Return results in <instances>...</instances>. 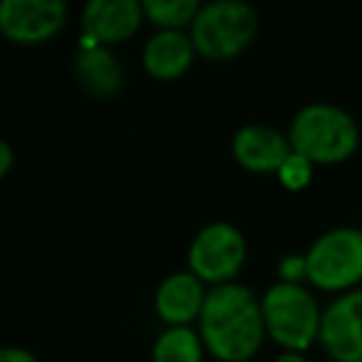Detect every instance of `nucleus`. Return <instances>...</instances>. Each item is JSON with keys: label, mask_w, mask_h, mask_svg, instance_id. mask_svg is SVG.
Segmentation results:
<instances>
[{"label": "nucleus", "mask_w": 362, "mask_h": 362, "mask_svg": "<svg viewBox=\"0 0 362 362\" xmlns=\"http://www.w3.org/2000/svg\"><path fill=\"white\" fill-rule=\"evenodd\" d=\"M75 72L80 85L97 100L117 95L124 85V70L110 47L82 45L75 55Z\"/></svg>", "instance_id": "ddd939ff"}, {"label": "nucleus", "mask_w": 362, "mask_h": 362, "mask_svg": "<svg viewBox=\"0 0 362 362\" xmlns=\"http://www.w3.org/2000/svg\"><path fill=\"white\" fill-rule=\"evenodd\" d=\"M246 238L233 223H206L189 243V271L202 283H233L246 263Z\"/></svg>", "instance_id": "423d86ee"}, {"label": "nucleus", "mask_w": 362, "mask_h": 362, "mask_svg": "<svg viewBox=\"0 0 362 362\" xmlns=\"http://www.w3.org/2000/svg\"><path fill=\"white\" fill-rule=\"evenodd\" d=\"M0 362H37V357L25 347H0Z\"/></svg>", "instance_id": "a211bd4d"}, {"label": "nucleus", "mask_w": 362, "mask_h": 362, "mask_svg": "<svg viewBox=\"0 0 362 362\" xmlns=\"http://www.w3.org/2000/svg\"><path fill=\"white\" fill-rule=\"evenodd\" d=\"M273 362H308V360L300 355V352H288V350H286L283 355H278Z\"/></svg>", "instance_id": "aec40b11"}, {"label": "nucleus", "mask_w": 362, "mask_h": 362, "mask_svg": "<svg viewBox=\"0 0 362 362\" xmlns=\"http://www.w3.org/2000/svg\"><path fill=\"white\" fill-rule=\"evenodd\" d=\"M278 276L283 283H300L303 278H308L305 271V256H298V253H288L278 263Z\"/></svg>", "instance_id": "f3484780"}, {"label": "nucleus", "mask_w": 362, "mask_h": 362, "mask_svg": "<svg viewBox=\"0 0 362 362\" xmlns=\"http://www.w3.org/2000/svg\"><path fill=\"white\" fill-rule=\"evenodd\" d=\"M291 149L313 164H337L352 156L360 144L355 117L332 102H310L300 107L288 132Z\"/></svg>", "instance_id": "f03ea898"}, {"label": "nucleus", "mask_w": 362, "mask_h": 362, "mask_svg": "<svg viewBox=\"0 0 362 362\" xmlns=\"http://www.w3.org/2000/svg\"><path fill=\"white\" fill-rule=\"evenodd\" d=\"M13 161H16V151L8 144L6 139H0V179H6L8 171L13 169Z\"/></svg>", "instance_id": "6ab92c4d"}, {"label": "nucleus", "mask_w": 362, "mask_h": 362, "mask_svg": "<svg viewBox=\"0 0 362 362\" xmlns=\"http://www.w3.org/2000/svg\"><path fill=\"white\" fill-rule=\"evenodd\" d=\"M144 21L136 0H90L82 11V45H115L139 30Z\"/></svg>", "instance_id": "1a4fd4ad"}, {"label": "nucleus", "mask_w": 362, "mask_h": 362, "mask_svg": "<svg viewBox=\"0 0 362 362\" xmlns=\"http://www.w3.org/2000/svg\"><path fill=\"white\" fill-rule=\"evenodd\" d=\"M67 6L62 0H3L0 33L18 45L47 42L62 30Z\"/></svg>", "instance_id": "0eeeda50"}, {"label": "nucleus", "mask_w": 362, "mask_h": 362, "mask_svg": "<svg viewBox=\"0 0 362 362\" xmlns=\"http://www.w3.org/2000/svg\"><path fill=\"white\" fill-rule=\"evenodd\" d=\"M194 55V42L184 30H159L146 40L141 62L156 80H176L192 67Z\"/></svg>", "instance_id": "f8f14e48"}, {"label": "nucleus", "mask_w": 362, "mask_h": 362, "mask_svg": "<svg viewBox=\"0 0 362 362\" xmlns=\"http://www.w3.org/2000/svg\"><path fill=\"white\" fill-rule=\"evenodd\" d=\"M233 159L248 171L256 174H268V171H278L281 164L291 154V141L286 134L268 124H243L241 129L233 134L231 141Z\"/></svg>", "instance_id": "9d476101"}, {"label": "nucleus", "mask_w": 362, "mask_h": 362, "mask_svg": "<svg viewBox=\"0 0 362 362\" xmlns=\"http://www.w3.org/2000/svg\"><path fill=\"white\" fill-rule=\"evenodd\" d=\"M199 335L204 347L221 362H248L266 337L261 298L241 283L216 286L204 300Z\"/></svg>", "instance_id": "f257e3e1"}, {"label": "nucleus", "mask_w": 362, "mask_h": 362, "mask_svg": "<svg viewBox=\"0 0 362 362\" xmlns=\"http://www.w3.org/2000/svg\"><path fill=\"white\" fill-rule=\"evenodd\" d=\"M317 337L335 362H362V288L345 291L322 310Z\"/></svg>", "instance_id": "6e6552de"}, {"label": "nucleus", "mask_w": 362, "mask_h": 362, "mask_svg": "<svg viewBox=\"0 0 362 362\" xmlns=\"http://www.w3.org/2000/svg\"><path fill=\"white\" fill-rule=\"evenodd\" d=\"M154 362H204L202 335L192 327H166L151 350Z\"/></svg>", "instance_id": "4468645a"}, {"label": "nucleus", "mask_w": 362, "mask_h": 362, "mask_svg": "<svg viewBox=\"0 0 362 362\" xmlns=\"http://www.w3.org/2000/svg\"><path fill=\"white\" fill-rule=\"evenodd\" d=\"M266 332L288 352H303L320 332L322 310L300 283H273L261 298Z\"/></svg>", "instance_id": "20e7f679"}, {"label": "nucleus", "mask_w": 362, "mask_h": 362, "mask_svg": "<svg viewBox=\"0 0 362 362\" xmlns=\"http://www.w3.org/2000/svg\"><path fill=\"white\" fill-rule=\"evenodd\" d=\"M144 18L159 25L161 30H181L192 25L197 13L202 11L199 0H144L141 3Z\"/></svg>", "instance_id": "2eb2a0df"}, {"label": "nucleus", "mask_w": 362, "mask_h": 362, "mask_svg": "<svg viewBox=\"0 0 362 362\" xmlns=\"http://www.w3.org/2000/svg\"><path fill=\"white\" fill-rule=\"evenodd\" d=\"M206 291L192 271L171 273L161 281L154 296V308L169 327H187L202 315Z\"/></svg>", "instance_id": "9b49d317"}, {"label": "nucleus", "mask_w": 362, "mask_h": 362, "mask_svg": "<svg viewBox=\"0 0 362 362\" xmlns=\"http://www.w3.org/2000/svg\"><path fill=\"white\" fill-rule=\"evenodd\" d=\"M308 281L322 291H345L362 278V228L335 226L305 251Z\"/></svg>", "instance_id": "39448f33"}, {"label": "nucleus", "mask_w": 362, "mask_h": 362, "mask_svg": "<svg viewBox=\"0 0 362 362\" xmlns=\"http://www.w3.org/2000/svg\"><path fill=\"white\" fill-rule=\"evenodd\" d=\"M313 166H315V164H313V161H308L303 154L291 151V154H288V159L281 164V169L276 171L278 181H281L286 189H291V192H300V189H305L308 184H310Z\"/></svg>", "instance_id": "dca6fc26"}, {"label": "nucleus", "mask_w": 362, "mask_h": 362, "mask_svg": "<svg viewBox=\"0 0 362 362\" xmlns=\"http://www.w3.org/2000/svg\"><path fill=\"white\" fill-rule=\"evenodd\" d=\"M256 8L241 0H214L197 13L189 37L197 55L206 60H231L256 40Z\"/></svg>", "instance_id": "7ed1b4c3"}]
</instances>
